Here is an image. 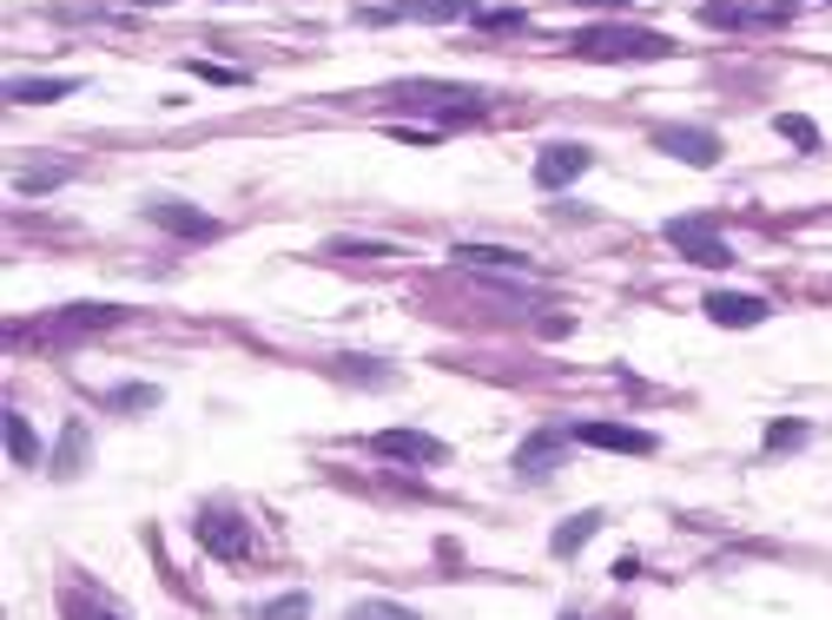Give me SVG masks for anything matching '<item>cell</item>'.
I'll return each instance as SVG.
<instances>
[{"mask_svg":"<svg viewBox=\"0 0 832 620\" xmlns=\"http://www.w3.org/2000/svg\"><path fill=\"white\" fill-rule=\"evenodd\" d=\"M192 73H198V79H212V86H238V73H231V66H192Z\"/></svg>","mask_w":832,"mask_h":620,"instance_id":"obj_28","label":"cell"},{"mask_svg":"<svg viewBox=\"0 0 832 620\" xmlns=\"http://www.w3.org/2000/svg\"><path fill=\"white\" fill-rule=\"evenodd\" d=\"M258 620H311V595H278L258 608Z\"/></svg>","mask_w":832,"mask_h":620,"instance_id":"obj_24","label":"cell"},{"mask_svg":"<svg viewBox=\"0 0 832 620\" xmlns=\"http://www.w3.org/2000/svg\"><path fill=\"white\" fill-rule=\"evenodd\" d=\"M807 443V423H774L767 429V449H800Z\"/></svg>","mask_w":832,"mask_h":620,"instance_id":"obj_26","label":"cell"},{"mask_svg":"<svg viewBox=\"0 0 832 620\" xmlns=\"http://www.w3.org/2000/svg\"><path fill=\"white\" fill-rule=\"evenodd\" d=\"M106 403L112 410H159V383H119Z\"/></svg>","mask_w":832,"mask_h":620,"instance_id":"obj_23","label":"cell"},{"mask_svg":"<svg viewBox=\"0 0 832 620\" xmlns=\"http://www.w3.org/2000/svg\"><path fill=\"white\" fill-rule=\"evenodd\" d=\"M555 463H562V429H536V436H529V443L516 449V469H522L529 482H542V476H549Z\"/></svg>","mask_w":832,"mask_h":620,"instance_id":"obj_12","label":"cell"},{"mask_svg":"<svg viewBox=\"0 0 832 620\" xmlns=\"http://www.w3.org/2000/svg\"><path fill=\"white\" fill-rule=\"evenodd\" d=\"M588 165H595V152H588L582 139H549V145L536 152V185L562 192V185H575V178H582Z\"/></svg>","mask_w":832,"mask_h":620,"instance_id":"obj_3","label":"cell"},{"mask_svg":"<svg viewBox=\"0 0 832 620\" xmlns=\"http://www.w3.org/2000/svg\"><path fill=\"white\" fill-rule=\"evenodd\" d=\"M324 251H331V258H357V264H377V258H397V244H383V238H331Z\"/></svg>","mask_w":832,"mask_h":620,"instance_id":"obj_20","label":"cell"},{"mask_svg":"<svg viewBox=\"0 0 832 620\" xmlns=\"http://www.w3.org/2000/svg\"><path fill=\"white\" fill-rule=\"evenodd\" d=\"M569 53L575 59H595V66H635V59H668L674 53V40L668 33H655V26H582L575 40H569Z\"/></svg>","mask_w":832,"mask_h":620,"instance_id":"obj_1","label":"cell"},{"mask_svg":"<svg viewBox=\"0 0 832 620\" xmlns=\"http://www.w3.org/2000/svg\"><path fill=\"white\" fill-rule=\"evenodd\" d=\"M145 7H165V0H145Z\"/></svg>","mask_w":832,"mask_h":620,"instance_id":"obj_31","label":"cell"},{"mask_svg":"<svg viewBox=\"0 0 832 620\" xmlns=\"http://www.w3.org/2000/svg\"><path fill=\"white\" fill-rule=\"evenodd\" d=\"M588 449H615V456H655V436L648 429H628V423H582L575 429Z\"/></svg>","mask_w":832,"mask_h":620,"instance_id":"obj_10","label":"cell"},{"mask_svg":"<svg viewBox=\"0 0 832 620\" xmlns=\"http://www.w3.org/2000/svg\"><path fill=\"white\" fill-rule=\"evenodd\" d=\"M595 535H602V509H582V515H569V522H562V529L549 535V548H555V555L569 562V555H582V548H588Z\"/></svg>","mask_w":832,"mask_h":620,"instance_id":"obj_14","label":"cell"},{"mask_svg":"<svg viewBox=\"0 0 832 620\" xmlns=\"http://www.w3.org/2000/svg\"><path fill=\"white\" fill-rule=\"evenodd\" d=\"M450 258H456V264H476V271H529V258L509 251V244H456Z\"/></svg>","mask_w":832,"mask_h":620,"instance_id":"obj_16","label":"cell"},{"mask_svg":"<svg viewBox=\"0 0 832 620\" xmlns=\"http://www.w3.org/2000/svg\"><path fill=\"white\" fill-rule=\"evenodd\" d=\"M774 132H780V139H793L800 152H820V145H826V139H820V126H813V119H800V112H780V119H774Z\"/></svg>","mask_w":832,"mask_h":620,"instance_id":"obj_21","label":"cell"},{"mask_svg":"<svg viewBox=\"0 0 832 620\" xmlns=\"http://www.w3.org/2000/svg\"><path fill=\"white\" fill-rule=\"evenodd\" d=\"M139 211H145L159 231H172V238H192V244L218 238V218H212V211H198V205H185V198H145Z\"/></svg>","mask_w":832,"mask_h":620,"instance_id":"obj_4","label":"cell"},{"mask_svg":"<svg viewBox=\"0 0 832 620\" xmlns=\"http://www.w3.org/2000/svg\"><path fill=\"white\" fill-rule=\"evenodd\" d=\"M119 317H126L119 304H66V311H60V330H112Z\"/></svg>","mask_w":832,"mask_h":620,"instance_id":"obj_18","label":"cell"},{"mask_svg":"<svg viewBox=\"0 0 832 620\" xmlns=\"http://www.w3.org/2000/svg\"><path fill=\"white\" fill-rule=\"evenodd\" d=\"M66 614L73 620H119V614H79V601H66Z\"/></svg>","mask_w":832,"mask_h":620,"instance_id":"obj_29","label":"cell"},{"mask_svg":"<svg viewBox=\"0 0 832 620\" xmlns=\"http://www.w3.org/2000/svg\"><path fill=\"white\" fill-rule=\"evenodd\" d=\"M668 244H674L688 264H701V271H727V264H734L727 238H721L707 218H674V225H668Z\"/></svg>","mask_w":832,"mask_h":620,"instance_id":"obj_2","label":"cell"},{"mask_svg":"<svg viewBox=\"0 0 832 620\" xmlns=\"http://www.w3.org/2000/svg\"><path fill=\"white\" fill-rule=\"evenodd\" d=\"M66 178H73V165H26V172L13 178V192H20V198H46V192L66 185Z\"/></svg>","mask_w":832,"mask_h":620,"instance_id":"obj_19","label":"cell"},{"mask_svg":"<svg viewBox=\"0 0 832 620\" xmlns=\"http://www.w3.org/2000/svg\"><path fill=\"white\" fill-rule=\"evenodd\" d=\"M383 13H403V20H469L476 13V0H390Z\"/></svg>","mask_w":832,"mask_h":620,"instance_id":"obj_17","label":"cell"},{"mask_svg":"<svg viewBox=\"0 0 832 620\" xmlns=\"http://www.w3.org/2000/svg\"><path fill=\"white\" fill-rule=\"evenodd\" d=\"M582 7H628V0H582Z\"/></svg>","mask_w":832,"mask_h":620,"instance_id":"obj_30","label":"cell"},{"mask_svg":"<svg viewBox=\"0 0 832 620\" xmlns=\"http://www.w3.org/2000/svg\"><path fill=\"white\" fill-rule=\"evenodd\" d=\"M377 456L436 469V463H450V443H436V436H423V429H377Z\"/></svg>","mask_w":832,"mask_h":620,"instance_id":"obj_6","label":"cell"},{"mask_svg":"<svg viewBox=\"0 0 832 620\" xmlns=\"http://www.w3.org/2000/svg\"><path fill=\"white\" fill-rule=\"evenodd\" d=\"M198 542L218 555V562H245V548H251V535H245V522L238 515H225V509H212V515H198Z\"/></svg>","mask_w":832,"mask_h":620,"instance_id":"obj_9","label":"cell"},{"mask_svg":"<svg viewBox=\"0 0 832 620\" xmlns=\"http://www.w3.org/2000/svg\"><path fill=\"white\" fill-rule=\"evenodd\" d=\"M714 324H727V330H754V324H767V297H754V291H707V304H701Z\"/></svg>","mask_w":832,"mask_h":620,"instance_id":"obj_8","label":"cell"},{"mask_svg":"<svg viewBox=\"0 0 832 620\" xmlns=\"http://www.w3.org/2000/svg\"><path fill=\"white\" fill-rule=\"evenodd\" d=\"M79 79H66V73H53V79H7V99L13 106H53V99H66Z\"/></svg>","mask_w":832,"mask_h":620,"instance_id":"obj_15","label":"cell"},{"mask_svg":"<svg viewBox=\"0 0 832 620\" xmlns=\"http://www.w3.org/2000/svg\"><path fill=\"white\" fill-rule=\"evenodd\" d=\"M344 377H364V383H390V370H377L370 357H344Z\"/></svg>","mask_w":832,"mask_h":620,"instance_id":"obj_27","label":"cell"},{"mask_svg":"<svg viewBox=\"0 0 832 620\" xmlns=\"http://www.w3.org/2000/svg\"><path fill=\"white\" fill-rule=\"evenodd\" d=\"M655 145H661V152H674V159H681V165H694V172L721 165V139H714L707 126H655Z\"/></svg>","mask_w":832,"mask_h":620,"instance_id":"obj_5","label":"cell"},{"mask_svg":"<svg viewBox=\"0 0 832 620\" xmlns=\"http://www.w3.org/2000/svg\"><path fill=\"white\" fill-rule=\"evenodd\" d=\"M0 423H7V456H13V469H40V463H53V456H46V443L33 436V423H26L20 410H7Z\"/></svg>","mask_w":832,"mask_h":620,"instance_id":"obj_11","label":"cell"},{"mask_svg":"<svg viewBox=\"0 0 832 620\" xmlns=\"http://www.w3.org/2000/svg\"><path fill=\"white\" fill-rule=\"evenodd\" d=\"M397 99H403V106H456V112H483V86H450V79H403Z\"/></svg>","mask_w":832,"mask_h":620,"instance_id":"obj_7","label":"cell"},{"mask_svg":"<svg viewBox=\"0 0 832 620\" xmlns=\"http://www.w3.org/2000/svg\"><path fill=\"white\" fill-rule=\"evenodd\" d=\"M350 620H417V614H410V608H397V601H357Z\"/></svg>","mask_w":832,"mask_h":620,"instance_id":"obj_25","label":"cell"},{"mask_svg":"<svg viewBox=\"0 0 832 620\" xmlns=\"http://www.w3.org/2000/svg\"><path fill=\"white\" fill-rule=\"evenodd\" d=\"M701 20H707V26H747L754 7H741V0H701Z\"/></svg>","mask_w":832,"mask_h":620,"instance_id":"obj_22","label":"cell"},{"mask_svg":"<svg viewBox=\"0 0 832 620\" xmlns=\"http://www.w3.org/2000/svg\"><path fill=\"white\" fill-rule=\"evenodd\" d=\"M86 456H93V443H86V423L73 416V423L60 429V449H53V463H46V469H53L60 482H73V476L86 469Z\"/></svg>","mask_w":832,"mask_h":620,"instance_id":"obj_13","label":"cell"}]
</instances>
